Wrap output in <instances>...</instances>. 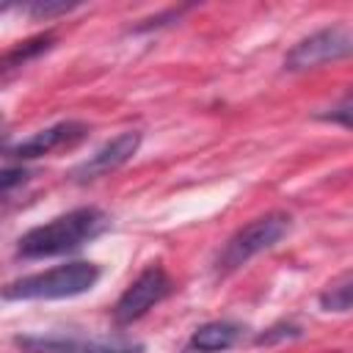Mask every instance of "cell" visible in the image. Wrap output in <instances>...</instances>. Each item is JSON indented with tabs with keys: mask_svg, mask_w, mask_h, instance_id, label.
Instances as JSON below:
<instances>
[{
	"mask_svg": "<svg viewBox=\"0 0 353 353\" xmlns=\"http://www.w3.org/2000/svg\"><path fill=\"white\" fill-rule=\"evenodd\" d=\"M328 119L331 121H339V124H347V127H353V88L345 94V99L328 113Z\"/></svg>",
	"mask_w": 353,
	"mask_h": 353,
	"instance_id": "obj_15",
	"label": "cell"
},
{
	"mask_svg": "<svg viewBox=\"0 0 353 353\" xmlns=\"http://www.w3.org/2000/svg\"><path fill=\"white\" fill-rule=\"evenodd\" d=\"M11 342L22 353H143V342L124 334H17Z\"/></svg>",
	"mask_w": 353,
	"mask_h": 353,
	"instance_id": "obj_4",
	"label": "cell"
},
{
	"mask_svg": "<svg viewBox=\"0 0 353 353\" xmlns=\"http://www.w3.org/2000/svg\"><path fill=\"white\" fill-rule=\"evenodd\" d=\"M320 309L323 312H350L353 309V279L336 281L328 290L320 292Z\"/></svg>",
	"mask_w": 353,
	"mask_h": 353,
	"instance_id": "obj_11",
	"label": "cell"
},
{
	"mask_svg": "<svg viewBox=\"0 0 353 353\" xmlns=\"http://www.w3.org/2000/svg\"><path fill=\"white\" fill-rule=\"evenodd\" d=\"M102 270L94 262L74 259L41 273L22 276L17 281H8L3 290L6 301H61V298H74L88 292L99 281Z\"/></svg>",
	"mask_w": 353,
	"mask_h": 353,
	"instance_id": "obj_2",
	"label": "cell"
},
{
	"mask_svg": "<svg viewBox=\"0 0 353 353\" xmlns=\"http://www.w3.org/2000/svg\"><path fill=\"white\" fill-rule=\"evenodd\" d=\"M295 336H301V328H298L295 323H279V325L268 328L265 334H259V336L254 339V345H273V342H281V339H295Z\"/></svg>",
	"mask_w": 353,
	"mask_h": 353,
	"instance_id": "obj_13",
	"label": "cell"
},
{
	"mask_svg": "<svg viewBox=\"0 0 353 353\" xmlns=\"http://www.w3.org/2000/svg\"><path fill=\"white\" fill-rule=\"evenodd\" d=\"M52 41H55V36H52V33H44V36L28 39V41H22L19 47L8 50V52H6V58H3V72L8 74L11 69H19V66H25V63H28V61H33L36 55L47 52V50L52 47Z\"/></svg>",
	"mask_w": 353,
	"mask_h": 353,
	"instance_id": "obj_10",
	"label": "cell"
},
{
	"mask_svg": "<svg viewBox=\"0 0 353 353\" xmlns=\"http://www.w3.org/2000/svg\"><path fill=\"white\" fill-rule=\"evenodd\" d=\"M72 8H77V3H28V6H22V11L28 14V17H33V19H52V17H58V14H66V11H72Z\"/></svg>",
	"mask_w": 353,
	"mask_h": 353,
	"instance_id": "obj_12",
	"label": "cell"
},
{
	"mask_svg": "<svg viewBox=\"0 0 353 353\" xmlns=\"http://www.w3.org/2000/svg\"><path fill=\"white\" fill-rule=\"evenodd\" d=\"M141 146V132L138 130H124L119 132L116 138H110L108 143H102L88 160H83L77 168H74V179L77 182H91V179H99L116 168H121L124 163L132 160V154L138 152Z\"/></svg>",
	"mask_w": 353,
	"mask_h": 353,
	"instance_id": "obj_7",
	"label": "cell"
},
{
	"mask_svg": "<svg viewBox=\"0 0 353 353\" xmlns=\"http://www.w3.org/2000/svg\"><path fill=\"white\" fill-rule=\"evenodd\" d=\"M110 226V215L99 207H77L69 210L41 226L28 229L17 240V256L22 259H44L72 254L80 245L91 243Z\"/></svg>",
	"mask_w": 353,
	"mask_h": 353,
	"instance_id": "obj_1",
	"label": "cell"
},
{
	"mask_svg": "<svg viewBox=\"0 0 353 353\" xmlns=\"http://www.w3.org/2000/svg\"><path fill=\"white\" fill-rule=\"evenodd\" d=\"M245 328L240 323L232 320H212L199 325L188 342H185V353H223L229 347H234L243 339Z\"/></svg>",
	"mask_w": 353,
	"mask_h": 353,
	"instance_id": "obj_9",
	"label": "cell"
},
{
	"mask_svg": "<svg viewBox=\"0 0 353 353\" xmlns=\"http://www.w3.org/2000/svg\"><path fill=\"white\" fill-rule=\"evenodd\" d=\"M353 58V30L347 28H323L306 39H301L284 58V69L290 72H306L317 69L323 63H336Z\"/></svg>",
	"mask_w": 353,
	"mask_h": 353,
	"instance_id": "obj_6",
	"label": "cell"
},
{
	"mask_svg": "<svg viewBox=\"0 0 353 353\" xmlns=\"http://www.w3.org/2000/svg\"><path fill=\"white\" fill-rule=\"evenodd\" d=\"M292 226V218L281 210H273V212H265L254 221H248L243 229H237L226 243L223 248L218 251L215 262H212V270L215 276H229L234 270H240L243 265H248L256 254L273 248Z\"/></svg>",
	"mask_w": 353,
	"mask_h": 353,
	"instance_id": "obj_3",
	"label": "cell"
},
{
	"mask_svg": "<svg viewBox=\"0 0 353 353\" xmlns=\"http://www.w3.org/2000/svg\"><path fill=\"white\" fill-rule=\"evenodd\" d=\"M88 135V124L83 121H58L47 130H39L33 132L30 138L14 143L8 149V157H17V160H36V157H44L55 149H63V146H74L77 141H83Z\"/></svg>",
	"mask_w": 353,
	"mask_h": 353,
	"instance_id": "obj_8",
	"label": "cell"
},
{
	"mask_svg": "<svg viewBox=\"0 0 353 353\" xmlns=\"http://www.w3.org/2000/svg\"><path fill=\"white\" fill-rule=\"evenodd\" d=\"M171 292H174V281L165 273V268L163 265H149L119 295V301L113 306V320L119 325H130V323L141 320L149 309H154L160 301H165Z\"/></svg>",
	"mask_w": 353,
	"mask_h": 353,
	"instance_id": "obj_5",
	"label": "cell"
},
{
	"mask_svg": "<svg viewBox=\"0 0 353 353\" xmlns=\"http://www.w3.org/2000/svg\"><path fill=\"white\" fill-rule=\"evenodd\" d=\"M30 179V174L19 165V168H6L3 171V176H0V185H3V196H11V190L17 188V185H25Z\"/></svg>",
	"mask_w": 353,
	"mask_h": 353,
	"instance_id": "obj_14",
	"label": "cell"
}]
</instances>
